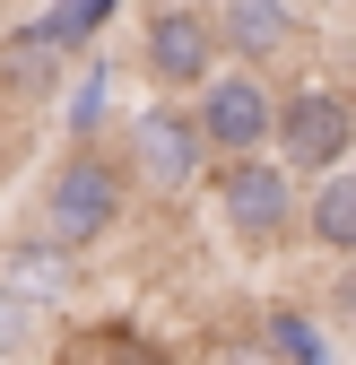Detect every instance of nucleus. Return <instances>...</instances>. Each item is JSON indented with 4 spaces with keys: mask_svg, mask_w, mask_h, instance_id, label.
Segmentation results:
<instances>
[{
    "mask_svg": "<svg viewBox=\"0 0 356 365\" xmlns=\"http://www.w3.org/2000/svg\"><path fill=\"white\" fill-rule=\"evenodd\" d=\"M252 356H261V365H339V339L322 331V313H304V304H270V313H261Z\"/></svg>",
    "mask_w": 356,
    "mask_h": 365,
    "instance_id": "10",
    "label": "nucleus"
},
{
    "mask_svg": "<svg viewBox=\"0 0 356 365\" xmlns=\"http://www.w3.org/2000/svg\"><path fill=\"white\" fill-rule=\"evenodd\" d=\"M26 339H35V313H26L9 287H0V365H18V356H26Z\"/></svg>",
    "mask_w": 356,
    "mask_h": 365,
    "instance_id": "13",
    "label": "nucleus"
},
{
    "mask_svg": "<svg viewBox=\"0 0 356 365\" xmlns=\"http://www.w3.org/2000/svg\"><path fill=\"white\" fill-rule=\"evenodd\" d=\"M130 61L148 70L157 105L200 96V87L217 78V26H209V9H192V0H157V9H140V18H130Z\"/></svg>",
    "mask_w": 356,
    "mask_h": 365,
    "instance_id": "3",
    "label": "nucleus"
},
{
    "mask_svg": "<svg viewBox=\"0 0 356 365\" xmlns=\"http://www.w3.org/2000/svg\"><path fill=\"white\" fill-rule=\"evenodd\" d=\"M122 174H130V192H192V182L209 174V148H200V130H192V105H140L122 122Z\"/></svg>",
    "mask_w": 356,
    "mask_h": 365,
    "instance_id": "5",
    "label": "nucleus"
},
{
    "mask_svg": "<svg viewBox=\"0 0 356 365\" xmlns=\"http://www.w3.org/2000/svg\"><path fill=\"white\" fill-rule=\"evenodd\" d=\"M53 365H165V348L148 331H130V322H87L53 348Z\"/></svg>",
    "mask_w": 356,
    "mask_h": 365,
    "instance_id": "11",
    "label": "nucleus"
},
{
    "mask_svg": "<svg viewBox=\"0 0 356 365\" xmlns=\"http://www.w3.org/2000/svg\"><path fill=\"white\" fill-rule=\"evenodd\" d=\"M105 96H113V61H87V70H78V87H70V148H78V140H96Z\"/></svg>",
    "mask_w": 356,
    "mask_h": 365,
    "instance_id": "12",
    "label": "nucleus"
},
{
    "mask_svg": "<svg viewBox=\"0 0 356 365\" xmlns=\"http://www.w3.org/2000/svg\"><path fill=\"white\" fill-rule=\"evenodd\" d=\"M122 209H130L122 157H113L105 140H78V148L53 157V174H43V217H35V235H53V244L78 261L87 244H105L113 226H122Z\"/></svg>",
    "mask_w": 356,
    "mask_h": 365,
    "instance_id": "1",
    "label": "nucleus"
},
{
    "mask_svg": "<svg viewBox=\"0 0 356 365\" xmlns=\"http://www.w3.org/2000/svg\"><path fill=\"white\" fill-rule=\"evenodd\" d=\"M295 244H313V252H330V261L356 252V174H322L313 192H304V209H295Z\"/></svg>",
    "mask_w": 356,
    "mask_h": 365,
    "instance_id": "9",
    "label": "nucleus"
},
{
    "mask_svg": "<svg viewBox=\"0 0 356 365\" xmlns=\"http://www.w3.org/2000/svg\"><path fill=\"white\" fill-rule=\"evenodd\" d=\"M270 122H278V87L270 78H244V70H217L200 96H192V130L209 165H235V157H270Z\"/></svg>",
    "mask_w": 356,
    "mask_h": 365,
    "instance_id": "6",
    "label": "nucleus"
},
{
    "mask_svg": "<svg viewBox=\"0 0 356 365\" xmlns=\"http://www.w3.org/2000/svg\"><path fill=\"white\" fill-rule=\"evenodd\" d=\"M217 182V217L244 252H287L295 244V209H304V182L278 165V157H235V165H209Z\"/></svg>",
    "mask_w": 356,
    "mask_h": 365,
    "instance_id": "4",
    "label": "nucleus"
},
{
    "mask_svg": "<svg viewBox=\"0 0 356 365\" xmlns=\"http://www.w3.org/2000/svg\"><path fill=\"white\" fill-rule=\"evenodd\" d=\"M217 26V61H235L244 78H270L278 61L304 53V9L295 0H226V9H209Z\"/></svg>",
    "mask_w": 356,
    "mask_h": 365,
    "instance_id": "7",
    "label": "nucleus"
},
{
    "mask_svg": "<svg viewBox=\"0 0 356 365\" xmlns=\"http://www.w3.org/2000/svg\"><path fill=\"white\" fill-rule=\"evenodd\" d=\"M0 287H9L35 322H43V313H61V304L78 296V261H70L53 235H35V226H26V235L0 244Z\"/></svg>",
    "mask_w": 356,
    "mask_h": 365,
    "instance_id": "8",
    "label": "nucleus"
},
{
    "mask_svg": "<svg viewBox=\"0 0 356 365\" xmlns=\"http://www.w3.org/2000/svg\"><path fill=\"white\" fill-rule=\"evenodd\" d=\"M347 148H356V96L339 78H304L278 96V122H270V157L295 174V182H322V174H347Z\"/></svg>",
    "mask_w": 356,
    "mask_h": 365,
    "instance_id": "2",
    "label": "nucleus"
}]
</instances>
